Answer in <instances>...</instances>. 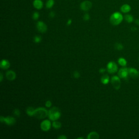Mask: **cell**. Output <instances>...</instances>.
<instances>
[{
    "label": "cell",
    "mask_w": 139,
    "mask_h": 139,
    "mask_svg": "<svg viewBox=\"0 0 139 139\" xmlns=\"http://www.w3.org/2000/svg\"><path fill=\"white\" fill-rule=\"evenodd\" d=\"M123 20V17L120 12L114 13L110 18V22L111 24L114 26L120 25Z\"/></svg>",
    "instance_id": "6da1fadb"
},
{
    "label": "cell",
    "mask_w": 139,
    "mask_h": 139,
    "mask_svg": "<svg viewBox=\"0 0 139 139\" xmlns=\"http://www.w3.org/2000/svg\"><path fill=\"white\" fill-rule=\"evenodd\" d=\"M61 116V112L58 108L53 106L49 110V117L50 120L55 121L58 120Z\"/></svg>",
    "instance_id": "7a4b0ae2"
},
{
    "label": "cell",
    "mask_w": 139,
    "mask_h": 139,
    "mask_svg": "<svg viewBox=\"0 0 139 139\" xmlns=\"http://www.w3.org/2000/svg\"><path fill=\"white\" fill-rule=\"evenodd\" d=\"M49 116V111L44 108L40 107L35 109L34 116L38 119H44Z\"/></svg>",
    "instance_id": "3957f363"
},
{
    "label": "cell",
    "mask_w": 139,
    "mask_h": 139,
    "mask_svg": "<svg viewBox=\"0 0 139 139\" xmlns=\"http://www.w3.org/2000/svg\"><path fill=\"white\" fill-rule=\"evenodd\" d=\"M0 121H1L2 123L4 122L7 125L9 126H13L16 123V120L12 116H7L6 117L1 116V117H0Z\"/></svg>",
    "instance_id": "277c9868"
},
{
    "label": "cell",
    "mask_w": 139,
    "mask_h": 139,
    "mask_svg": "<svg viewBox=\"0 0 139 139\" xmlns=\"http://www.w3.org/2000/svg\"><path fill=\"white\" fill-rule=\"evenodd\" d=\"M129 76V68L127 67H123L119 70L118 72V76L120 78L128 79Z\"/></svg>",
    "instance_id": "5b68a950"
},
{
    "label": "cell",
    "mask_w": 139,
    "mask_h": 139,
    "mask_svg": "<svg viewBox=\"0 0 139 139\" xmlns=\"http://www.w3.org/2000/svg\"><path fill=\"white\" fill-rule=\"evenodd\" d=\"M111 83L114 88L116 90H119L121 87V80L119 76H114L112 77L111 79Z\"/></svg>",
    "instance_id": "8992f818"
},
{
    "label": "cell",
    "mask_w": 139,
    "mask_h": 139,
    "mask_svg": "<svg viewBox=\"0 0 139 139\" xmlns=\"http://www.w3.org/2000/svg\"><path fill=\"white\" fill-rule=\"evenodd\" d=\"M118 66L114 61H110L107 65V71L109 73H115L117 71Z\"/></svg>",
    "instance_id": "52a82bcc"
},
{
    "label": "cell",
    "mask_w": 139,
    "mask_h": 139,
    "mask_svg": "<svg viewBox=\"0 0 139 139\" xmlns=\"http://www.w3.org/2000/svg\"><path fill=\"white\" fill-rule=\"evenodd\" d=\"M36 28L39 32L40 33H44L46 32L47 30V27L45 23L42 21H39L37 22L36 24Z\"/></svg>",
    "instance_id": "ba28073f"
},
{
    "label": "cell",
    "mask_w": 139,
    "mask_h": 139,
    "mask_svg": "<svg viewBox=\"0 0 139 139\" xmlns=\"http://www.w3.org/2000/svg\"><path fill=\"white\" fill-rule=\"evenodd\" d=\"M51 127V122L50 120H45L43 121L40 125V128L42 131L44 132H47Z\"/></svg>",
    "instance_id": "9c48e42d"
},
{
    "label": "cell",
    "mask_w": 139,
    "mask_h": 139,
    "mask_svg": "<svg viewBox=\"0 0 139 139\" xmlns=\"http://www.w3.org/2000/svg\"><path fill=\"white\" fill-rule=\"evenodd\" d=\"M92 3L89 1H85L81 3L80 7L81 9L85 12L89 10L92 7Z\"/></svg>",
    "instance_id": "30bf717a"
},
{
    "label": "cell",
    "mask_w": 139,
    "mask_h": 139,
    "mask_svg": "<svg viewBox=\"0 0 139 139\" xmlns=\"http://www.w3.org/2000/svg\"><path fill=\"white\" fill-rule=\"evenodd\" d=\"M129 74L130 77L136 79L139 76V71L135 68L131 67L129 68Z\"/></svg>",
    "instance_id": "8fae6325"
},
{
    "label": "cell",
    "mask_w": 139,
    "mask_h": 139,
    "mask_svg": "<svg viewBox=\"0 0 139 139\" xmlns=\"http://www.w3.org/2000/svg\"><path fill=\"white\" fill-rule=\"evenodd\" d=\"M6 76L7 79L9 81H10L15 80V78H16V76H17L15 72L12 70L8 71L6 72Z\"/></svg>",
    "instance_id": "7c38bea8"
},
{
    "label": "cell",
    "mask_w": 139,
    "mask_h": 139,
    "mask_svg": "<svg viewBox=\"0 0 139 139\" xmlns=\"http://www.w3.org/2000/svg\"><path fill=\"white\" fill-rule=\"evenodd\" d=\"M10 64L9 61L6 59H2L0 63V67L3 70H7L10 67Z\"/></svg>",
    "instance_id": "4fadbf2b"
},
{
    "label": "cell",
    "mask_w": 139,
    "mask_h": 139,
    "mask_svg": "<svg viewBox=\"0 0 139 139\" xmlns=\"http://www.w3.org/2000/svg\"><path fill=\"white\" fill-rule=\"evenodd\" d=\"M33 6L36 9H41L43 7V2L41 0H34L33 1Z\"/></svg>",
    "instance_id": "5bb4252c"
},
{
    "label": "cell",
    "mask_w": 139,
    "mask_h": 139,
    "mask_svg": "<svg viewBox=\"0 0 139 139\" xmlns=\"http://www.w3.org/2000/svg\"><path fill=\"white\" fill-rule=\"evenodd\" d=\"M131 10L130 6L128 4H123L121 7V11L123 13H129Z\"/></svg>",
    "instance_id": "9a60e30c"
},
{
    "label": "cell",
    "mask_w": 139,
    "mask_h": 139,
    "mask_svg": "<svg viewBox=\"0 0 139 139\" xmlns=\"http://www.w3.org/2000/svg\"><path fill=\"white\" fill-rule=\"evenodd\" d=\"M99 138V134L95 132H92L90 133L87 136L88 139H98Z\"/></svg>",
    "instance_id": "2e32d148"
},
{
    "label": "cell",
    "mask_w": 139,
    "mask_h": 139,
    "mask_svg": "<svg viewBox=\"0 0 139 139\" xmlns=\"http://www.w3.org/2000/svg\"><path fill=\"white\" fill-rule=\"evenodd\" d=\"M101 82L104 85H106L108 84V83L109 82V76H108V74H104L101 77Z\"/></svg>",
    "instance_id": "e0dca14e"
},
{
    "label": "cell",
    "mask_w": 139,
    "mask_h": 139,
    "mask_svg": "<svg viewBox=\"0 0 139 139\" xmlns=\"http://www.w3.org/2000/svg\"><path fill=\"white\" fill-rule=\"evenodd\" d=\"M35 109L33 107H28L26 109V114L29 116H34Z\"/></svg>",
    "instance_id": "ac0fdd59"
},
{
    "label": "cell",
    "mask_w": 139,
    "mask_h": 139,
    "mask_svg": "<svg viewBox=\"0 0 139 139\" xmlns=\"http://www.w3.org/2000/svg\"><path fill=\"white\" fill-rule=\"evenodd\" d=\"M118 63L119 64V65H120L122 66L125 67L127 65V60L123 58H120L118 59Z\"/></svg>",
    "instance_id": "d6986e66"
},
{
    "label": "cell",
    "mask_w": 139,
    "mask_h": 139,
    "mask_svg": "<svg viewBox=\"0 0 139 139\" xmlns=\"http://www.w3.org/2000/svg\"><path fill=\"white\" fill-rule=\"evenodd\" d=\"M52 127L56 129H59L61 127V123L59 121H55L52 123Z\"/></svg>",
    "instance_id": "ffe728a7"
},
{
    "label": "cell",
    "mask_w": 139,
    "mask_h": 139,
    "mask_svg": "<svg viewBox=\"0 0 139 139\" xmlns=\"http://www.w3.org/2000/svg\"><path fill=\"white\" fill-rule=\"evenodd\" d=\"M54 4H55V1H54V0H48V1L46 2V7L47 8L50 9L53 7Z\"/></svg>",
    "instance_id": "44dd1931"
},
{
    "label": "cell",
    "mask_w": 139,
    "mask_h": 139,
    "mask_svg": "<svg viewBox=\"0 0 139 139\" xmlns=\"http://www.w3.org/2000/svg\"><path fill=\"white\" fill-rule=\"evenodd\" d=\"M125 20L128 22V23H132L133 20H134V18L133 17V16H132L131 15H126L125 16Z\"/></svg>",
    "instance_id": "7402d4cb"
},
{
    "label": "cell",
    "mask_w": 139,
    "mask_h": 139,
    "mask_svg": "<svg viewBox=\"0 0 139 139\" xmlns=\"http://www.w3.org/2000/svg\"><path fill=\"white\" fill-rule=\"evenodd\" d=\"M34 42L35 43H40L42 40V38L39 35H36L34 37Z\"/></svg>",
    "instance_id": "603a6c76"
},
{
    "label": "cell",
    "mask_w": 139,
    "mask_h": 139,
    "mask_svg": "<svg viewBox=\"0 0 139 139\" xmlns=\"http://www.w3.org/2000/svg\"><path fill=\"white\" fill-rule=\"evenodd\" d=\"M115 48L117 50H122L123 49V46L121 43H116L115 45Z\"/></svg>",
    "instance_id": "cb8c5ba5"
},
{
    "label": "cell",
    "mask_w": 139,
    "mask_h": 139,
    "mask_svg": "<svg viewBox=\"0 0 139 139\" xmlns=\"http://www.w3.org/2000/svg\"><path fill=\"white\" fill-rule=\"evenodd\" d=\"M40 17V15H39V13L38 12H35L33 13V16H32V18H33V19L34 20H37Z\"/></svg>",
    "instance_id": "d4e9b609"
},
{
    "label": "cell",
    "mask_w": 139,
    "mask_h": 139,
    "mask_svg": "<svg viewBox=\"0 0 139 139\" xmlns=\"http://www.w3.org/2000/svg\"><path fill=\"white\" fill-rule=\"evenodd\" d=\"M14 114L16 116L19 117L20 115V111L18 109H15L14 110Z\"/></svg>",
    "instance_id": "484cf974"
},
{
    "label": "cell",
    "mask_w": 139,
    "mask_h": 139,
    "mask_svg": "<svg viewBox=\"0 0 139 139\" xmlns=\"http://www.w3.org/2000/svg\"><path fill=\"white\" fill-rule=\"evenodd\" d=\"M80 76H81V74H80V73H79V72H78V71H74L73 72V77H74L75 78L78 79V78H79Z\"/></svg>",
    "instance_id": "4316f807"
},
{
    "label": "cell",
    "mask_w": 139,
    "mask_h": 139,
    "mask_svg": "<svg viewBox=\"0 0 139 139\" xmlns=\"http://www.w3.org/2000/svg\"><path fill=\"white\" fill-rule=\"evenodd\" d=\"M83 19L85 21H88L90 19V15H89V14H85L84 15V17H83Z\"/></svg>",
    "instance_id": "83f0119b"
},
{
    "label": "cell",
    "mask_w": 139,
    "mask_h": 139,
    "mask_svg": "<svg viewBox=\"0 0 139 139\" xmlns=\"http://www.w3.org/2000/svg\"><path fill=\"white\" fill-rule=\"evenodd\" d=\"M45 106L47 108H50L52 106V102L50 101H47L45 103Z\"/></svg>",
    "instance_id": "f1b7e54d"
},
{
    "label": "cell",
    "mask_w": 139,
    "mask_h": 139,
    "mask_svg": "<svg viewBox=\"0 0 139 139\" xmlns=\"http://www.w3.org/2000/svg\"><path fill=\"white\" fill-rule=\"evenodd\" d=\"M58 139H67V137L64 135H60L58 137Z\"/></svg>",
    "instance_id": "f546056e"
},
{
    "label": "cell",
    "mask_w": 139,
    "mask_h": 139,
    "mask_svg": "<svg viewBox=\"0 0 139 139\" xmlns=\"http://www.w3.org/2000/svg\"><path fill=\"white\" fill-rule=\"evenodd\" d=\"M55 16V13L54 12H51L50 14H49V17L51 18H53Z\"/></svg>",
    "instance_id": "4dcf8cb0"
},
{
    "label": "cell",
    "mask_w": 139,
    "mask_h": 139,
    "mask_svg": "<svg viewBox=\"0 0 139 139\" xmlns=\"http://www.w3.org/2000/svg\"><path fill=\"white\" fill-rule=\"evenodd\" d=\"M105 71H106V70L104 68H101L99 69V71L100 73H104L105 72Z\"/></svg>",
    "instance_id": "1f68e13d"
},
{
    "label": "cell",
    "mask_w": 139,
    "mask_h": 139,
    "mask_svg": "<svg viewBox=\"0 0 139 139\" xmlns=\"http://www.w3.org/2000/svg\"><path fill=\"white\" fill-rule=\"evenodd\" d=\"M72 24V20L71 19H68L67 22V26H70Z\"/></svg>",
    "instance_id": "d6a6232c"
},
{
    "label": "cell",
    "mask_w": 139,
    "mask_h": 139,
    "mask_svg": "<svg viewBox=\"0 0 139 139\" xmlns=\"http://www.w3.org/2000/svg\"><path fill=\"white\" fill-rule=\"evenodd\" d=\"M3 79V73L2 72H1L0 73V82H2Z\"/></svg>",
    "instance_id": "836d02e7"
},
{
    "label": "cell",
    "mask_w": 139,
    "mask_h": 139,
    "mask_svg": "<svg viewBox=\"0 0 139 139\" xmlns=\"http://www.w3.org/2000/svg\"><path fill=\"white\" fill-rule=\"evenodd\" d=\"M77 138H78V139H84V137H78Z\"/></svg>",
    "instance_id": "e575fe53"
},
{
    "label": "cell",
    "mask_w": 139,
    "mask_h": 139,
    "mask_svg": "<svg viewBox=\"0 0 139 139\" xmlns=\"http://www.w3.org/2000/svg\"><path fill=\"white\" fill-rule=\"evenodd\" d=\"M138 60H139V58H138Z\"/></svg>",
    "instance_id": "d590c367"
}]
</instances>
